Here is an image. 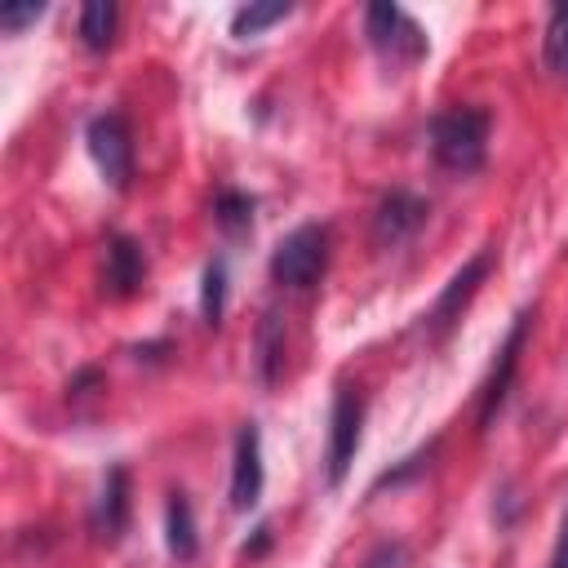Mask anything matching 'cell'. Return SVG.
Wrapping results in <instances>:
<instances>
[{
	"instance_id": "obj_8",
	"label": "cell",
	"mask_w": 568,
	"mask_h": 568,
	"mask_svg": "<svg viewBox=\"0 0 568 568\" xmlns=\"http://www.w3.org/2000/svg\"><path fill=\"white\" fill-rule=\"evenodd\" d=\"M528 324H532V311H519L515 324H510V333H506V342H501V351H497V359H493L488 382L479 386V413H475V417H479V430H488L493 417H497V408L506 404V390H510V382H515V368H519V351H524Z\"/></svg>"
},
{
	"instance_id": "obj_4",
	"label": "cell",
	"mask_w": 568,
	"mask_h": 568,
	"mask_svg": "<svg viewBox=\"0 0 568 568\" xmlns=\"http://www.w3.org/2000/svg\"><path fill=\"white\" fill-rule=\"evenodd\" d=\"M359 435H364V399L359 390L342 386L333 395V408H328V448H324V475L328 484H342L355 453H359Z\"/></svg>"
},
{
	"instance_id": "obj_14",
	"label": "cell",
	"mask_w": 568,
	"mask_h": 568,
	"mask_svg": "<svg viewBox=\"0 0 568 568\" xmlns=\"http://www.w3.org/2000/svg\"><path fill=\"white\" fill-rule=\"evenodd\" d=\"M541 58L550 67V75L568 80V0L550 9L546 31H541Z\"/></svg>"
},
{
	"instance_id": "obj_11",
	"label": "cell",
	"mask_w": 568,
	"mask_h": 568,
	"mask_svg": "<svg viewBox=\"0 0 568 568\" xmlns=\"http://www.w3.org/2000/svg\"><path fill=\"white\" fill-rule=\"evenodd\" d=\"M124 524H129V475H124V466H111L106 484L98 493V506H93V532L115 541L124 532Z\"/></svg>"
},
{
	"instance_id": "obj_6",
	"label": "cell",
	"mask_w": 568,
	"mask_h": 568,
	"mask_svg": "<svg viewBox=\"0 0 568 568\" xmlns=\"http://www.w3.org/2000/svg\"><path fill=\"white\" fill-rule=\"evenodd\" d=\"M488 271H493V253H488V248L475 253L470 262H462V271L444 284V293L435 297V306H430V315H426V337H430V342H444V337L457 328L462 311L470 306V297L479 293V284H484Z\"/></svg>"
},
{
	"instance_id": "obj_22",
	"label": "cell",
	"mask_w": 568,
	"mask_h": 568,
	"mask_svg": "<svg viewBox=\"0 0 568 568\" xmlns=\"http://www.w3.org/2000/svg\"><path fill=\"white\" fill-rule=\"evenodd\" d=\"M550 568H568V510H564V524H559V537L550 550Z\"/></svg>"
},
{
	"instance_id": "obj_5",
	"label": "cell",
	"mask_w": 568,
	"mask_h": 568,
	"mask_svg": "<svg viewBox=\"0 0 568 568\" xmlns=\"http://www.w3.org/2000/svg\"><path fill=\"white\" fill-rule=\"evenodd\" d=\"M364 36L368 44L390 58V62H417L426 53V36L422 27L399 9V4H368L364 9Z\"/></svg>"
},
{
	"instance_id": "obj_18",
	"label": "cell",
	"mask_w": 568,
	"mask_h": 568,
	"mask_svg": "<svg viewBox=\"0 0 568 568\" xmlns=\"http://www.w3.org/2000/svg\"><path fill=\"white\" fill-rule=\"evenodd\" d=\"M213 217H217L222 231H248V222H253V200H248L244 191H217Z\"/></svg>"
},
{
	"instance_id": "obj_3",
	"label": "cell",
	"mask_w": 568,
	"mask_h": 568,
	"mask_svg": "<svg viewBox=\"0 0 568 568\" xmlns=\"http://www.w3.org/2000/svg\"><path fill=\"white\" fill-rule=\"evenodd\" d=\"M84 142H89V155H93L98 173L115 191H124L129 178H133V133H129V120L120 111H102V115L89 120Z\"/></svg>"
},
{
	"instance_id": "obj_13",
	"label": "cell",
	"mask_w": 568,
	"mask_h": 568,
	"mask_svg": "<svg viewBox=\"0 0 568 568\" xmlns=\"http://www.w3.org/2000/svg\"><path fill=\"white\" fill-rule=\"evenodd\" d=\"M253 355H257V377H262V386H275V377H280V368H284V320H280V311H266V315H262Z\"/></svg>"
},
{
	"instance_id": "obj_1",
	"label": "cell",
	"mask_w": 568,
	"mask_h": 568,
	"mask_svg": "<svg viewBox=\"0 0 568 568\" xmlns=\"http://www.w3.org/2000/svg\"><path fill=\"white\" fill-rule=\"evenodd\" d=\"M493 115L484 106H448L430 120V155L448 173H475L488 155Z\"/></svg>"
},
{
	"instance_id": "obj_17",
	"label": "cell",
	"mask_w": 568,
	"mask_h": 568,
	"mask_svg": "<svg viewBox=\"0 0 568 568\" xmlns=\"http://www.w3.org/2000/svg\"><path fill=\"white\" fill-rule=\"evenodd\" d=\"M222 306H226V266L222 262H209L204 266V284H200V315L204 324H222Z\"/></svg>"
},
{
	"instance_id": "obj_16",
	"label": "cell",
	"mask_w": 568,
	"mask_h": 568,
	"mask_svg": "<svg viewBox=\"0 0 568 568\" xmlns=\"http://www.w3.org/2000/svg\"><path fill=\"white\" fill-rule=\"evenodd\" d=\"M288 13H293V4H288V0H271V4H244V9H235L231 31H235L240 40H248V36L266 31L271 22H284Z\"/></svg>"
},
{
	"instance_id": "obj_7",
	"label": "cell",
	"mask_w": 568,
	"mask_h": 568,
	"mask_svg": "<svg viewBox=\"0 0 568 568\" xmlns=\"http://www.w3.org/2000/svg\"><path fill=\"white\" fill-rule=\"evenodd\" d=\"M426 217H430V204L422 195L395 186L373 209V244L377 248H399V244H408L426 226Z\"/></svg>"
},
{
	"instance_id": "obj_19",
	"label": "cell",
	"mask_w": 568,
	"mask_h": 568,
	"mask_svg": "<svg viewBox=\"0 0 568 568\" xmlns=\"http://www.w3.org/2000/svg\"><path fill=\"white\" fill-rule=\"evenodd\" d=\"M408 564V546L404 541H377L359 568H404Z\"/></svg>"
},
{
	"instance_id": "obj_9",
	"label": "cell",
	"mask_w": 568,
	"mask_h": 568,
	"mask_svg": "<svg viewBox=\"0 0 568 568\" xmlns=\"http://www.w3.org/2000/svg\"><path fill=\"white\" fill-rule=\"evenodd\" d=\"M262 497V435L253 422L235 430V457H231V506L253 510Z\"/></svg>"
},
{
	"instance_id": "obj_12",
	"label": "cell",
	"mask_w": 568,
	"mask_h": 568,
	"mask_svg": "<svg viewBox=\"0 0 568 568\" xmlns=\"http://www.w3.org/2000/svg\"><path fill=\"white\" fill-rule=\"evenodd\" d=\"M164 541H169V555L173 559H195V550H200L195 515H191L186 493H169V506H164Z\"/></svg>"
},
{
	"instance_id": "obj_20",
	"label": "cell",
	"mask_w": 568,
	"mask_h": 568,
	"mask_svg": "<svg viewBox=\"0 0 568 568\" xmlns=\"http://www.w3.org/2000/svg\"><path fill=\"white\" fill-rule=\"evenodd\" d=\"M430 466V448H422V453H413V457H404V466H395V470H386V475H377V484H373V493H382V488H395V484H404L408 475H417V470H426Z\"/></svg>"
},
{
	"instance_id": "obj_15",
	"label": "cell",
	"mask_w": 568,
	"mask_h": 568,
	"mask_svg": "<svg viewBox=\"0 0 568 568\" xmlns=\"http://www.w3.org/2000/svg\"><path fill=\"white\" fill-rule=\"evenodd\" d=\"M115 22H120V9L111 0H89L80 9V40H84V49H106L115 40Z\"/></svg>"
},
{
	"instance_id": "obj_21",
	"label": "cell",
	"mask_w": 568,
	"mask_h": 568,
	"mask_svg": "<svg viewBox=\"0 0 568 568\" xmlns=\"http://www.w3.org/2000/svg\"><path fill=\"white\" fill-rule=\"evenodd\" d=\"M40 13H44L40 0H27V4H0V27H4V31H22V27L36 22Z\"/></svg>"
},
{
	"instance_id": "obj_2",
	"label": "cell",
	"mask_w": 568,
	"mask_h": 568,
	"mask_svg": "<svg viewBox=\"0 0 568 568\" xmlns=\"http://www.w3.org/2000/svg\"><path fill=\"white\" fill-rule=\"evenodd\" d=\"M328 253H333V235L324 222H306L297 231H288L275 253H271V275L275 284L293 288V293H306L320 284V275L328 271Z\"/></svg>"
},
{
	"instance_id": "obj_10",
	"label": "cell",
	"mask_w": 568,
	"mask_h": 568,
	"mask_svg": "<svg viewBox=\"0 0 568 568\" xmlns=\"http://www.w3.org/2000/svg\"><path fill=\"white\" fill-rule=\"evenodd\" d=\"M146 280V253L133 235H111L106 262H102V293L106 297H133Z\"/></svg>"
}]
</instances>
